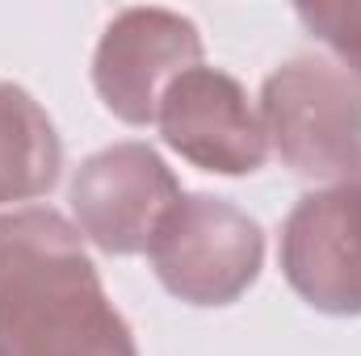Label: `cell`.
<instances>
[{
    "label": "cell",
    "mask_w": 361,
    "mask_h": 356,
    "mask_svg": "<svg viewBox=\"0 0 361 356\" xmlns=\"http://www.w3.org/2000/svg\"><path fill=\"white\" fill-rule=\"evenodd\" d=\"M0 356H139L80 227L51 205L0 214Z\"/></svg>",
    "instance_id": "obj_1"
},
{
    "label": "cell",
    "mask_w": 361,
    "mask_h": 356,
    "mask_svg": "<svg viewBox=\"0 0 361 356\" xmlns=\"http://www.w3.org/2000/svg\"><path fill=\"white\" fill-rule=\"evenodd\" d=\"M261 126L286 168L345 180L361 168V84L328 59H290L261 89Z\"/></svg>",
    "instance_id": "obj_2"
},
{
    "label": "cell",
    "mask_w": 361,
    "mask_h": 356,
    "mask_svg": "<svg viewBox=\"0 0 361 356\" xmlns=\"http://www.w3.org/2000/svg\"><path fill=\"white\" fill-rule=\"evenodd\" d=\"M147 256L173 298L189 306H231L261 276L265 231L223 197L180 193L156 227Z\"/></svg>",
    "instance_id": "obj_3"
},
{
    "label": "cell",
    "mask_w": 361,
    "mask_h": 356,
    "mask_svg": "<svg viewBox=\"0 0 361 356\" xmlns=\"http://www.w3.org/2000/svg\"><path fill=\"white\" fill-rule=\"evenodd\" d=\"M72 214L80 235L109 256H139L180 201V180L147 143H114L89 155L72 177Z\"/></svg>",
    "instance_id": "obj_4"
},
{
    "label": "cell",
    "mask_w": 361,
    "mask_h": 356,
    "mask_svg": "<svg viewBox=\"0 0 361 356\" xmlns=\"http://www.w3.org/2000/svg\"><path fill=\"white\" fill-rule=\"evenodd\" d=\"M281 272L324 314H361V168L298 197L281 227Z\"/></svg>",
    "instance_id": "obj_5"
},
{
    "label": "cell",
    "mask_w": 361,
    "mask_h": 356,
    "mask_svg": "<svg viewBox=\"0 0 361 356\" xmlns=\"http://www.w3.org/2000/svg\"><path fill=\"white\" fill-rule=\"evenodd\" d=\"M202 63V34L173 8H122L92 55V84L126 126L156 122L160 96L180 72Z\"/></svg>",
    "instance_id": "obj_6"
},
{
    "label": "cell",
    "mask_w": 361,
    "mask_h": 356,
    "mask_svg": "<svg viewBox=\"0 0 361 356\" xmlns=\"http://www.w3.org/2000/svg\"><path fill=\"white\" fill-rule=\"evenodd\" d=\"M156 122L164 143L202 172L248 177L269 160L261 109H252L244 84L219 68L197 63L180 72L160 96Z\"/></svg>",
    "instance_id": "obj_7"
},
{
    "label": "cell",
    "mask_w": 361,
    "mask_h": 356,
    "mask_svg": "<svg viewBox=\"0 0 361 356\" xmlns=\"http://www.w3.org/2000/svg\"><path fill=\"white\" fill-rule=\"evenodd\" d=\"M59 172L63 143L55 122L21 84L0 80V205L47 197Z\"/></svg>",
    "instance_id": "obj_8"
},
{
    "label": "cell",
    "mask_w": 361,
    "mask_h": 356,
    "mask_svg": "<svg viewBox=\"0 0 361 356\" xmlns=\"http://www.w3.org/2000/svg\"><path fill=\"white\" fill-rule=\"evenodd\" d=\"M298 21L336 51L345 72L361 84V0H336V4H298Z\"/></svg>",
    "instance_id": "obj_9"
}]
</instances>
